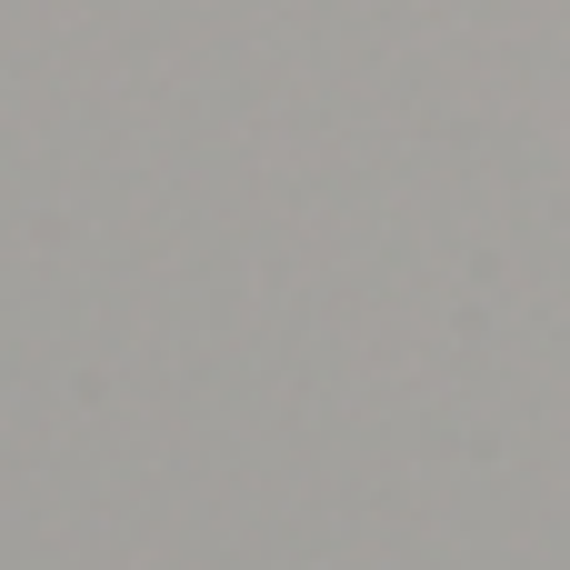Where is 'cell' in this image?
Masks as SVG:
<instances>
[]
</instances>
